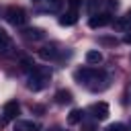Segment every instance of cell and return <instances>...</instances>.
Wrapping results in <instances>:
<instances>
[{
  "mask_svg": "<svg viewBox=\"0 0 131 131\" xmlns=\"http://www.w3.org/2000/svg\"><path fill=\"white\" fill-rule=\"evenodd\" d=\"M39 55H41L43 59H55V57L59 55V51H57L55 45H45V47L39 49Z\"/></svg>",
  "mask_w": 131,
  "mask_h": 131,
  "instance_id": "9c48e42d",
  "label": "cell"
},
{
  "mask_svg": "<svg viewBox=\"0 0 131 131\" xmlns=\"http://www.w3.org/2000/svg\"><path fill=\"white\" fill-rule=\"evenodd\" d=\"M106 4H108V8H117L119 6V0H106Z\"/></svg>",
  "mask_w": 131,
  "mask_h": 131,
  "instance_id": "7402d4cb",
  "label": "cell"
},
{
  "mask_svg": "<svg viewBox=\"0 0 131 131\" xmlns=\"http://www.w3.org/2000/svg\"><path fill=\"white\" fill-rule=\"evenodd\" d=\"M100 43H104V45H119V39H115V37H102Z\"/></svg>",
  "mask_w": 131,
  "mask_h": 131,
  "instance_id": "ac0fdd59",
  "label": "cell"
},
{
  "mask_svg": "<svg viewBox=\"0 0 131 131\" xmlns=\"http://www.w3.org/2000/svg\"><path fill=\"white\" fill-rule=\"evenodd\" d=\"M6 20L14 27H23L27 23V12L20 6H8L6 8Z\"/></svg>",
  "mask_w": 131,
  "mask_h": 131,
  "instance_id": "3957f363",
  "label": "cell"
},
{
  "mask_svg": "<svg viewBox=\"0 0 131 131\" xmlns=\"http://www.w3.org/2000/svg\"><path fill=\"white\" fill-rule=\"evenodd\" d=\"M20 113V106H18V102L16 100H8L6 104H4V117L8 119V121H12V119H16V115Z\"/></svg>",
  "mask_w": 131,
  "mask_h": 131,
  "instance_id": "8992f818",
  "label": "cell"
},
{
  "mask_svg": "<svg viewBox=\"0 0 131 131\" xmlns=\"http://www.w3.org/2000/svg\"><path fill=\"white\" fill-rule=\"evenodd\" d=\"M111 23H113V16H111V12L92 14V16H90V20H88L90 29H100V27H106V25H111Z\"/></svg>",
  "mask_w": 131,
  "mask_h": 131,
  "instance_id": "277c9868",
  "label": "cell"
},
{
  "mask_svg": "<svg viewBox=\"0 0 131 131\" xmlns=\"http://www.w3.org/2000/svg\"><path fill=\"white\" fill-rule=\"evenodd\" d=\"M72 100H74V96H72V92L66 90V88H61V90L55 92V102H57V104H70Z\"/></svg>",
  "mask_w": 131,
  "mask_h": 131,
  "instance_id": "30bf717a",
  "label": "cell"
},
{
  "mask_svg": "<svg viewBox=\"0 0 131 131\" xmlns=\"http://www.w3.org/2000/svg\"><path fill=\"white\" fill-rule=\"evenodd\" d=\"M86 61L88 63H100L102 61V53L98 51V49H90V51H86Z\"/></svg>",
  "mask_w": 131,
  "mask_h": 131,
  "instance_id": "5bb4252c",
  "label": "cell"
},
{
  "mask_svg": "<svg viewBox=\"0 0 131 131\" xmlns=\"http://www.w3.org/2000/svg\"><path fill=\"white\" fill-rule=\"evenodd\" d=\"M47 2H49V4H51V6H53V8H57V6H59V4H61V0H47Z\"/></svg>",
  "mask_w": 131,
  "mask_h": 131,
  "instance_id": "cb8c5ba5",
  "label": "cell"
},
{
  "mask_svg": "<svg viewBox=\"0 0 131 131\" xmlns=\"http://www.w3.org/2000/svg\"><path fill=\"white\" fill-rule=\"evenodd\" d=\"M123 41H125L127 45H131V31H127V33H125V37H123Z\"/></svg>",
  "mask_w": 131,
  "mask_h": 131,
  "instance_id": "603a6c76",
  "label": "cell"
},
{
  "mask_svg": "<svg viewBox=\"0 0 131 131\" xmlns=\"http://www.w3.org/2000/svg\"><path fill=\"white\" fill-rule=\"evenodd\" d=\"M98 4H100V0H88V12L94 14V10L98 8Z\"/></svg>",
  "mask_w": 131,
  "mask_h": 131,
  "instance_id": "d6986e66",
  "label": "cell"
},
{
  "mask_svg": "<svg viewBox=\"0 0 131 131\" xmlns=\"http://www.w3.org/2000/svg\"><path fill=\"white\" fill-rule=\"evenodd\" d=\"M129 127H131V125H129Z\"/></svg>",
  "mask_w": 131,
  "mask_h": 131,
  "instance_id": "83f0119b",
  "label": "cell"
},
{
  "mask_svg": "<svg viewBox=\"0 0 131 131\" xmlns=\"http://www.w3.org/2000/svg\"><path fill=\"white\" fill-rule=\"evenodd\" d=\"M88 113H90L94 119L104 121V119L108 117V104H106V102H94V104L88 106Z\"/></svg>",
  "mask_w": 131,
  "mask_h": 131,
  "instance_id": "5b68a950",
  "label": "cell"
},
{
  "mask_svg": "<svg viewBox=\"0 0 131 131\" xmlns=\"http://www.w3.org/2000/svg\"><path fill=\"white\" fill-rule=\"evenodd\" d=\"M76 20H78V12L76 10H68L66 14H61L59 25L61 27H72V25H76Z\"/></svg>",
  "mask_w": 131,
  "mask_h": 131,
  "instance_id": "ba28073f",
  "label": "cell"
},
{
  "mask_svg": "<svg viewBox=\"0 0 131 131\" xmlns=\"http://www.w3.org/2000/svg\"><path fill=\"white\" fill-rule=\"evenodd\" d=\"M113 29H117V31H123V33H127V31H131V20L127 18V16H119L115 23H113Z\"/></svg>",
  "mask_w": 131,
  "mask_h": 131,
  "instance_id": "7c38bea8",
  "label": "cell"
},
{
  "mask_svg": "<svg viewBox=\"0 0 131 131\" xmlns=\"http://www.w3.org/2000/svg\"><path fill=\"white\" fill-rule=\"evenodd\" d=\"M127 18H129V20H131V8H129V10H127Z\"/></svg>",
  "mask_w": 131,
  "mask_h": 131,
  "instance_id": "d4e9b609",
  "label": "cell"
},
{
  "mask_svg": "<svg viewBox=\"0 0 131 131\" xmlns=\"http://www.w3.org/2000/svg\"><path fill=\"white\" fill-rule=\"evenodd\" d=\"M41 127L33 121H16L14 123V131H39Z\"/></svg>",
  "mask_w": 131,
  "mask_h": 131,
  "instance_id": "8fae6325",
  "label": "cell"
},
{
  "mask_svg": "<svg viewBox=\"0 0 131 131\" xmlns=\"http://www.w3.org/2000/svg\"><path fill=\"white\" fill-rule=\"evenodd\" d=\"M23 37L25 39H31V41H39V39L45 37V33L41 29H37V27H29V29H23Z\"/></svg>",
  "mask_w": 131,
  "mask_h": 131,
  "instance_id": "52a82bcc",
  "label": "cell"
},
{
  "mask_svg": "<svg viewBox=\"0 0 131 131\" xmlns=\"http://www.w3.org/2000/svg\"><path fill=\"white\" fill-rule=\"evenodd\" d=\"M82 117H84L82 108H72L70 115H68V123L70 125H78V123H82Z\"/></svg>",
  "mask_w": 131,
  "mask_h": 131,
  "instance_id": "4fadbf2b",
  "label": "cell"
},
{
  "mask_svg": "<svg viewBox=\"0 0 131 131\" xmlns=\"http://www.w3.org/2000/svg\"><path fill=\"white\" fill-rule=\"evenodd\" d=\"M20 68H23L27 74H33V72H35V68H37V63H35L31 57H23V59H20Z\"/></svg>",
  "mask_w": 131,
  "mask_h": 131,
  "instance_id": "2e32d148",
  "label": "cell"
},
{
  "mask_svg": "<svg viewBox=\"0 0 131 131\" xmlns=\"http://www.w3.org/2000/svg\"><path fill=\"white\" fill-rule=\"evenodd\" d=\"M33 2H39V0H33Z\"/></svg>",
  "mask_w": 131,
  "mask_h": 131,
  "instance_id": "4316f807",
  "label": "cell"
},
{
  "mask_svg": "<svg viewBox=\"0 0 131 131\" xmlns=\"http://www.w3.org/2000/svg\"><path fill=\"white\" fill-rule=\"evenodd\" d=\"M106 131H125V125L123 123H113L106 127Z\"/></svg>",
  "mask_w": 131,
  "mask_h": 131,
  "instance_id": "ffe728a7",
  "label": "cell"
},
{
  "mask_svg": "<svg viewBox=\"0 0 131 131\" xmlns=\"http://www.w3.org/2000/svg\"><path fill=\"white\" fill-rule=\"evenodd\" d=\"M100 78H104V72H102V70L82 68V70L76 72V80H80V84H82V82H84V84H90V82H96V80H100Z\"/></svg>",
  "mask_w": 131,
  "mask_h": 131,
  "instance_id": "7a4b0ae2",
  "label": "cell"
},
{
  "mask_svg": "<svg viewBox=\"0 0 131 131\" xmlns=\"http://www.w3.org/2000/svg\"><path fill=\"white\" fill-rule=\"evenodd\" d=\"M82 131H96L94 123H82Z\"/></svg>",
  "mask_w": 131,
  "mask_h": 131,
  "instance_id": "44dd1931",
  "label": "cell"
},
{
  "mask_svg": "<svg viewBox=\"0 0 131 131\" xmlns=\"http://www.w3.org/2000/svg\"><path fill=\"white\" fill-rule=\"evenodd\" d=\"M8 49H10V37L6 31L0 29V53H6Z\"/></svg>",
  "mask_w": 131,
  "mask_h": 131,
  "instance_id": "9a60e30c",
  "label": "cell"
},
{
  "mask_svg": "<svg viewBox=\"0 0 131 131\" xmlns=\"http://www.w3.org/2000/svg\"><path fill=\"white\" fill-rule=\"evenodd\" d=\"M82 4H84V0H68V10L78 12V8H82Z\"/></svg>",
  "mask_w": 131,
  "mask_h": 131,
  "instance_id": "e0dca14e",
  "label": "cell"
},
{
  "mask_svg": "<svg viewBox=\"0 0 131 131\" xmlns=\"http://www.w3.org/2000/svg\"><path fill=\"white\" fill-rule=\"evenodd\" d=\"M49 131H59V129H57V127H53V129H49Z\"/></svg>",
  "mask_w": 131,
  "mask_h": 131,
  "instance_id": "484cf974",
  "label": "cell"
},
{
  "mask_svg": "<svg viewBox=\"0 0 131 131\" xmlns=\"http://www.w3.org/2000/svg\"><path fill=\"white\" fill-rule=\"evenodd\" d=\"M51 80V70L49 68H35V72L29 76V82H27V88L33 90V92H39L47 86V82Z\"/></svg>",
  "mask_w": 131,
  "mask_h": 131,
  "instance_id": "6da1fadb",
  "label": "cell"
}]
</instances>
